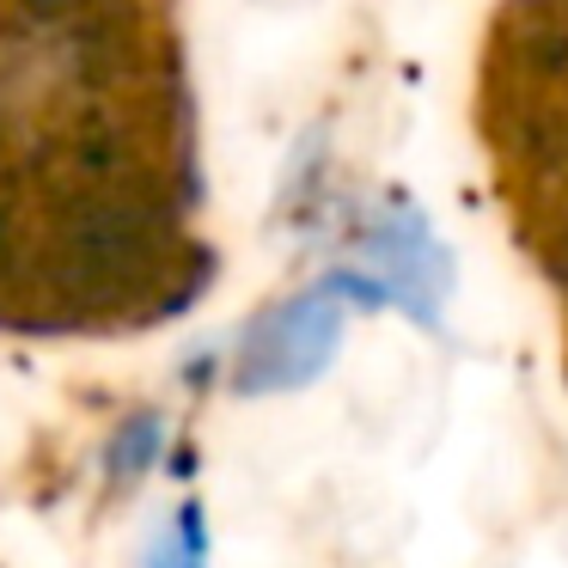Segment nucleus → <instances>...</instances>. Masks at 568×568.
Segmentation results:
<instances>
[{
  "instance_id": "obj_1",
  "label": "nucleus",
  "mask_w": 568,
  "mask_h": 568,
  "mask_svg": "<svg viewBox=\"0 0 568 568\" xmlns=\"http://www.w3.org/2000/svg\"><path fill=\"white\" fill-rule=\"evenodd\" d=\"M196 209L184 0H0V324L178 312Z\"/></svg>"
}]
</instances>
